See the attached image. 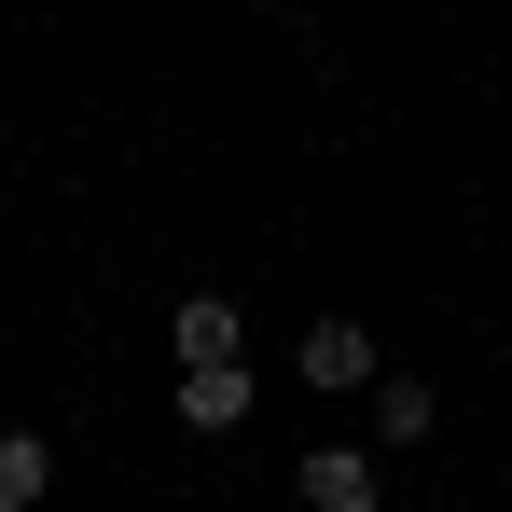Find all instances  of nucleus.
I'll return each mask as SVG.
<instances>
[{
	"mask_svg": "<svg viewBox=\"0 0 512 512\" xmlns=\"http://www.w3.org/2000/svg\"><path fill=\"white\" fill-rule=\"evenodd\" d=\"M180 374H250V333H236V305H222V291H194V305H180Z\"/></svg>",
	"mask_w": 512,
	"mask_h": 512,
	"instance_id": "f257e3e1",
	"label": "nucleus"
},
{
	"mask_svg": "<svg viewBox=\"0 0 512 512\" xmlns=\"http://www.w3.org/2000/svg\"><path fill=\"white\" fill-rule=\"evenodd\" d=\"M291 374H305V388H333V402H346V388H374V333H360V319H319Z\"/></svg>",
	"mask_w": 512,
	"mask_h": 512,
	"instance_id": "f03ea898",
	"label": "nucleus"
},
{
	"mask_svg": "<svg viewBox=\"0 0 512 512\" xmlns=\"http://www.w3.org/2000/svg\"><path fill=\"white\" fill-rule=\"evenodd\" d=\"M291 485H305V499H319V512H374V499H388V485H374V457H360V443H319V457H305V471H291Z\"/></svg>",
	"mask_w": 512,
	"mask_h": 512,
	"instance_id": "7ed1b4c3",
	"label": "nucleus"
},
{
	"mask_svg": "<svg viewBox=\"0 0 512 512\" xmlns=\"http://www.w3.org/2000/svg\"><path fill=\"white\" fill-rule=\"evenodd\" d=\"M56 499V443L42 429H0V512H42Z\"/></svg>",
	"mask_w": 512,
	"mask_h": 512,
	"instance_id": "20e7f679",
	"label": "nucleus"
},
{
	"mask_svg": "<svg viewBox=\"0 0 512 512\" xmlns=\"http://www.w3.org/2000/svg\"><path fill=\"white\" fill-rule=\"evenodd\" d=\"M374 429H388V443H429V429H443V402H429L416 374H374Z\"/></svg>",
	"mask_w": 512,
	"mask_h": 512,
	"instance_id": "39448f33",
	"label": "nucleus"
},
{
	"mask_svg": "<svg viewBox=\"0 0 512 512\" xmlns=\"http://www.w3.org/2000/svg\"><path fill=\"white\" fill-rule=\"evenodd\" d=\"M250 416V374H180V429H236Z\"/></svg>",
	"mask_w": 512,
	"mask_h": 512,
	"instance_id": "423d86ee",
	"label": "nucleus"
}]
</instances>
